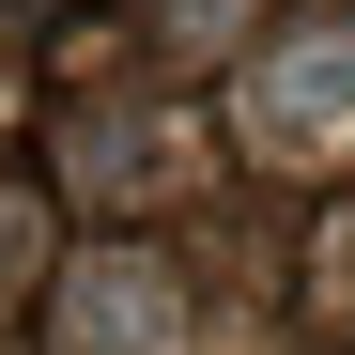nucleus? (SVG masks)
<instances>
[{
    "label": "nucleus",
    "mask_w": 355,
    "mask_h": 355,
    "mask_svg": "<svg viewBox=\"0 0 355 355\" xmlns=\"http://www.w3.org/2000/svg\"><path fill=\"white\" fill-rule=\"evenodd\" d=\"M62 340H78V355H155V340H170V278H155V263H93V278L62 293Z\"/></svg>",
    "instance_id": "f257e3e1"
},
{
    "label": "nucleus",
    "mask_w": 355,
    "mask_h": 355,
    "mask_svg": "<svg viewBox=\"0 0 355 355\" xmlns=\"http://www.w3.org/2000/svg\"><path fill=\"white\" fill-rule=\"evenodd\" d=\"M340 124H355V31L293 46V62L263 78V139H340Z\"/></svg>",
    "instance_id": "f03ea898"
}]
</instances>
